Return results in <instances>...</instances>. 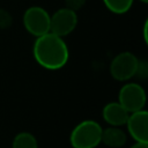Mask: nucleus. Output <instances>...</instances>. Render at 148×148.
<instances>
[{
    "label": "nucleus",
    "instance_id": "nucleus-1",
    "mask_svg": "<svg viewBox=\"0 0 148 148\" xmlns=\"http://www.w3.org/2000/svg\"><path fill=\"white\" fill-rule=\"evenodd\" d=\"M32 56L40 67L47 71H58L68 62L69 50L62 37L46 32L36 37L32 46Z\"/></svg>",
    "mask_w": 148,
    "mask_h": 148
},
{
    "label": "nucleus",
    "instance_id": "nucleus-2",
    "mask_svg": "<svg viewBox=\"0 0 148 148\" xmlns=\"http://www.w3.org/2000/svg\"><path fill=\"white\" fill-rule=\"evenodd\" d=\"M102 126L92 119L80 121L69 134V143L73 148H96L101 143Z\"/></svg>",
    "mask_w": 148,
    "mask_h": 148
},
{
    "label": "nucleus",
    "instance_id": "nucleus-3",
    "mask_svg": "<svg viewBox=\"0 0 148 148\" xmlns=\"http://www.w3.org/2000/svg\"><path fill=\"white\" fill-rule=\"evenodd\" d=\"M147 101L146 91L140 83L127 82L121 86L118 92V102L128 112H135L145 109Z\"/></svg>",
    "mask_w": 148,
    "mask_h": 148
},
{
    "label": "nucleus",
    "instance_id": "nucleus-4",
    "mask_svg": "<svg viewBox=\"0 0 148 148\" xmlns=\"http://www.w3.org/2000/svg\"><path fill=\"white\" fill-rule=\"evenodd\" d=\"M22 22L24 29L35 37L50 32V14L40 6H31L27 8L23 13Z\"/></svg>",
    "mask_w": 148,
    "mask_h": 148
},
{
    "label": "nucleus",
    "instance_id": "nucleus-5",
    "mask_svg": "<svg viewBox=\"0 0 148 148\" xmlns=\"http://www.w3.org/2000/svg\"><path fill=\"white\" fill-rule=\"evenodd\" d=\"M139 59L136 56L130 51H124L113 57L110 62L109 71L111 76L120 82H126L134 77Z\"/></svg>",
    "mask_w": 148,
    "mask_h": 148
},
{
    "label": "nucleus",
    "instance_id": "nucleus-6",
    "mask_svg": "<svg viewBox=\"0 0 148 148\" xmlns=\"http://www.w3.org/2000/svg\"><path fill=\"white\" fill-rule=\"evenodd\" d=\"M77 25L76 12L66 7L59 8L52 15H50V32L65 37L72 34Z\"/></svg>",
    "mask_w": 148,
    "mask_h": 148
},
{
    "label": "nucleus",
    "instance_id": "nucleus-7",
    "mask_svg": "<svg viewBox=\"0 0 148 148\" xmlns=\"http://www.w3.org/2000/svg\"><path fill=\"white\" fill-rule=\"evenodd\" d=\"M125 126L135 142H148V112L145 109L130 113Z\"/></svg>",
    "mask_w": 148,
    "mask_h": 148
},
{
    "label": "nucleus",
    "instance_id": "nucleus-8",
    "mask_svg": "<svg viewBox=\"0 0 148 148\" xmlns=\"http://www.w3.org/2000/svg\"><path fill=\"white\" fill-rule=\"evenodd\" d=\"M128 112L124 109L119 102H109L102 109V118L109 126L121 127L126 124L128 118Z\"/></svg>",
    "mask_w": 148,
    "mask_h": 148
},
{
    "label": "nucleus",
    "instance_id": "nucleus-9",
    "mask_svg": "<svg viewBox=\"0 0 148 148\" xmlns=\"http://www.w3.org/2000/svg\"><path fill=\"white\" fill-rule=\"evenodd\" d=\"M127 141V134L121 127L118 126H108L102 131L101 142L110 148H120Z\"/></svg>",
    "mask_w": 148,
    "mask_h": 148
},
{
    "label": "nucleus",
    "instance_id": "nucleus-10",
    "mask_svg": "<svg viewBox=\"0 0 148 148\" xmlns=\"http://www.w3.org/2000/svg\"><path fill=\"white\" fill-rule=\"evenodd\" d=\"M12 148H38V142L30 132H20L14 136Z\"/></svg>",
    "mask_w": 148,
    "mask_h": 148
},
{
    "label": "nucleus",
    "instance_id": "nucleus-11",
    "mask_svg": "<svg viewBox=\"0 0 148 148\" xmlns=\"http://www.w3.org/2000/svg\"><path fill=\"white\" fill-rule=\"evenodd\" d=\"M106 9L113 14L121 15L127 13L134 2V0H102Z\"/></svg>",
    "mask_w": 148,
    "mask_h": 148
},
{
    "label": "nucleus",
    "instance_id": "nucleus-12",
    "mask_svg": "<svg viewBox=\"0 0 148 148\" xmlns=\"http://www.w3.org/2000/svg\"><path fill=\"white\" fill-rule=\"evenodd\" d=\"M13 24V16L12 14L6 10L5 8H0V29L5 30L8 29Z\"/></svg>",
    "mask_w": 148,
    "mask_h": 148
},
{
    "label": "nucleus",
    "instance_id": "nucleus-13",
    "mask_svg": "<svg viewBox=\"0 0 148 148\" xmlns=\"http://www.w3.org/2000/svg\"><path fill=\"white\" fill-rule=\"evenodd\" d=\"M147 76H148V64L145 60H139L134 77H138L140 80H145V79H147Z\"/></svg>",
    "mask_w": 148,
    "mask_h": 148
},
{
    "label": "nucleus",
    "instance_id": "nucleus-14",
    "mask_svg": "<svg viewBox=\"0 0 148 148\" xmlns=\"http://www.w3.org/2000/svg\"><path fill=\"white\" fill-rule=\"evenodd\" d=\"M86 1L87 0H65V7L74 12H77L86 5Z\"/></svg>",
    "mask_w": 148,
    "mask_h": 148
},
{
    "label": "nucleus",
    "instance_id": "nucleus-15",
    "mask_svg": "<svg viewBox=\"0 0 148 148\" xmlns=\"http://www.w3.org/2000/svg\"><path fill=\"white\" fill-rule=\"evenodd\" d=\"M130 148H148V142H135Z\"/></svg>",
    "mask_w": 148,
    "mask_h": 148
},
{
    "label": "nucleus",
    "instance_id": "nucleus-16",
    "mask_svg": "<svg viewBox=\"0 0 148 148\" xmlns=\"http://www.w3.org/2000/svg\"><path fill=\"white\" fill-rule=\"evenodd\" d=\"M147 28H148V22L146 21L145 24H143V39H145L146 43L148 42V37H147Z\"/></svg>",
    "mask_w": 148,
    "mask_h": 148
},
{
    "label": "nucleus",
    "instance_id": "nucleus-17",
    "mask_svg": "<svg viewBox=\"0 0 148 148\" xmlns=\"http://www.w3.org/2000/svg\"><path fill=\"white\" fill-rule=\"evenodd\" d=\"M139 1H141L142 3H147L148 2V0H139Z\"/></svg>",
    "mask_w": 148,
    "mask_h": 148
}]
</instances>
